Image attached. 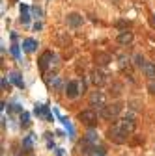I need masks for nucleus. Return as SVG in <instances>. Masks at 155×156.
I'll list each match as a JSON object with an SVG mask.
<instances>
[{"instance_id":"obj_13","label":"nucleus","mask_w":155,"mask_h":156,"mask_svg":"<svg viewBox=\"0 0 155 156\" xmlns=\"http://www.w3.org/2000/svg\"><path fill=\"white\" fill-rule=\"evenodd\" d=\"M23 48L26 52H34L38 48V41L36 39H32V37H28V39H24L23 41Z\"/></svg>"},{"instance_id":"obj_26","label":"nucleus","mask_w":155,"mask_h":156,"mask_svg":"<svg viewBox=\"0 0 155 156\" xmlns=\"http://www.w3.org/2000/svg\"><path fill=\"white\" fill-rule=\"evenodd\" d=\"M2 87L4 89H10V82H8V78H6V76L2 78Z\"/></svg>"},{"instance_id":"obj_18","label":"nucleus","mask_w":155,"mask_h":156,"mask_svg":"<svg viewBox=\"0 0 155 156\" xmlns=\"http://www.w3.org/2000/svg\"><path fill=\"white\" fill-rule=\"evenodd\" d=\"M133 63H135L138 69H144V65H146L148 61L144 60V56H142V54H135V56H133Z\"/></svg>"},{"instance_id":"obj_5","label":"nucleus","mask_w":155,"mask_h":156,"mask_svg":"<svg viewBox=\"0 0 155 156\" xmlns=\"http://www.w3.org/2000/svg\"><path fill=\"white\" fill-rule=\"evenodd\" d=\"M52 61H56V56H54L51 50L43 52V54H41V58H39V69L45 73L47 67H49V65H52Z\"/></svg>"},{"instance_id":"obj_3","label":"nucleus","mask_w":155,"mask_h":156,"mask_svg":"<svg viewBox=\"0 0 155 156\" xmlns=\"http://www.w3.org/2000/svg\"><path fill=\"white\" fill-rule=\"evenodd\" d=\"M88 101H90V106H92V110H95V108L103 110L105 106H107V95H105L103 91H92Z\"/></svg>"},{"instance_id":"obj_21","label":"nucleus","mask_w":155,"mask_h":156,"mask_svg":"<svg viewBox=\"0 0 155 156\" xmlns=\"http://www.w3.org/2000/svg\"><path fill=\"white\" fill-rule=\"evenodd\" d=\"M32 139H34V134H28V136L24 138V141H23L24 149H28V151H30V149H32Z\"/></svg>"},{"instance_id":"obj_4","label":"nucleus","mask_w":155,"mask_h":156,"mask_svg":"<svg viewBox=\"0 0 155 156\" xmlns=\"http://www.w3.org/2000/svg\"><path fill=\"white\" fill-rule=\"evenodd\" d=\"M79 121L80 123H84V125H88V126H95L97 125V113H95V110H84V112H80L79 113Z\"/></svg>"},{"instance_id":"obj_14","label":"nucleus","mask_w":155,"mask_h":156,"mask_svg":"<svg viewBox=\"0 0 155 156\" xmlns=\"http://www.w3.org/2000/svg\"><path fill=\"white\" fill-rule=\"evenodd\" d=\"M142 71H144V74L150 78V80H151V78H155V63H153V61H148Z\"/></svg>"},{"instance_id":"obj_19","label":"nucleus","mask_w":155,"mask_h":156,"mask_svg":"<svg viewBox=\"0 0 155 156\" xmlns=\"http://www.w3.org/2000/svg\"><path fill=\"white\" fill-rule=\"evenodd\" d=\"M28 125H30V115H28V112H23L21 113V126L26 128Z\"/></svg>"},{"instance_id":"obj_8","label":"nucleus","mask_w":155,"mask_h":156,"mask_svg":"<svg viewBox=\"0 0 155 156\" xmlns=\"http://www.w3.org/2000/svg\"><path fill=\"white\" fill-rule=\"evenodd\" d=\"M66 23L71 28H79L84 23V19H82V15H79V13H69V15L66 17Z\"/></svg>"},{"instance_id":"obj_15","label":"nucleus","mask_w":155,"mask_h":156,"mask_svg":"<svg viewBox=\"0 0 155 156\" xmlns=\"http://www.w3.org/2000/svg\"><path fill=\"white\" fill-rule=\"evenodd\" d=\"M10 80L15 84V86L19 87V89H23L24 87V82H23V78H21V74L19 73H15V71H13V73H10Z\"/></svg>"},{"instance_id":"obj_22","label":"nucleus","mask_w":155,"mask_h":156,"mask_svg":"<svg viewBox=\"0 0 155 156\" xmlns=\"http://www.w3.org/2000/svg\"><path fill=\"white\" fill-rule=\"evenodd\" d=\"M148 91H150L151 95H155V78H151V80H148Z\"/></svg>"},{"instance_id":"obj_2","label":"nucleus","mask_w":155,"mask_h":156,"mask_svg":"<svg viewBox=\"0 0 155 156\" xmlns=\"http://www.w3.org/2000/svg\"><path fill=\"white\" fill-rule=\"evenodd\" d=\"M122 110H123V104L120 102V101H116V102H112V104H107V106H105V108L99 112V115L105 119V121H116L118 115L122 113Z\"/></svg>"},{"instance_id":"obj_1","label":"nucleus","mask_w":155,"mask_h":156,"mask_svg":"<svg viewBox=\"0 0 155 156\" xmlns=\"http://www.w3.org/2000/svg\"><path fill=\"white\" fill-rule=\"evenodd\" d=\"M135 130H137L135 119H133V117H122V119H118V121H116L114 126H110V128H108L107 136H108V139L112 141V143L122 145V143H125V141L129 139V136Z\"/></svg>"},{"instance_id":"obj_25","label":"nucleus","mask_w":155,"mask_h":156,"mask_svg":"<svg viewBox=\"0 0 155 156\" xmlns=\"http://www.w3.org/2000/svg\"><path fill=\"white\" fill-rule=\"evenodd\" d=\"M10 110H11V112H19V113H23V108H21L19 104H10Z\"/></svg>"},{"instance_id":"obj_29","label":"nucleus","mask_w":155,"mask_h":156,"mask_svg":"<svg viewBox=\"0 0 155 156\" xmlns=\"http://www.w3.org/2000/svg\"><path fill=\"white\" fill-rule=\"evenodd\" d=\"M34 30H36V32L41 30V23H36V24H34Z\"/></svg>"},{"instance_id":"obj_17","label":"nucleus","mask_w":155,"mask_h":156,"mask_svg":"<svg viewBox=\"0 0 155 156\" xmlns=\"http://www.w3.org/2000/svg\"><path fill=\"white\" fill-rule=\"evenodd\" d=\"M21 23L23 24H28L30 23V15H28V6H21Z\"/></svg>"},{"instance_id":"obj_16","label":"nucleus","mask_w":155,"mask_h":156,"mask_svg":"<svg viewBox=\"0 0 155 156\" xmlns=\"http://www.w3.org/2000/svg\"><path fill=\"white\" fill-rule=\"evenodd\" d=\"M84 141H88L92 147H97V132H95V130H88V134H86V138H84Z\"/></svg>"},{"instance_id":"obj_7","label":"nucleus","mask_w":155,"mask_h":156,"mask_svg":"<svg viewBox=\"0 0 155 156\" xmlns=\"http://www.w3.org/2000/svg\"><path fill=\"white\" fill-rule=\"evenodd\" d=\"M34 113H36L38 117H45L47 121H52V113H51V108H49L47 104H36Z\"/></svg>"},{"instance_id":"obj_9","label":"nucleus","mask_w":155,"mask_h":156,"mask_svg":"<svg viewBox=\"0 0 155 156\" xmlns=\"http://www.w3.org/2000/svg\"><path fill=\"white\" fill-rule=\"evenodd\" d=\"M94 60H95V63H97V65H101V67H107L108 63L112 61V56H110L108 52H97V54L94 56Z\"/></svg>"},{"instance_id":"obj_27","label":"nucleus","mask_w":155,"mask_h":156,"mask_svg":"<svg viewBox=\"0 0 155 156\" xmlns=\"http://www.w3.org/2000/svg\"><path fill=\"white\" fill-rule=\"evenodd\" d=\"M32 13H34L36 17H39V15H41V9H39V8H32Z\"/></svg>"},{"instance_id":"obj_23","label":"nucleus","mask_w":155,"mask_h":156,"mask_svg":"<svg viewBox=\"0 0 155 156\" xmlns=\"http://www.w3.org/2000/svg\"><path fill=\"white\" fill-rule=\"evenodd\" d=\"M11 54H13V56H15V58H17V60H21V52H19V45H15V43H13V45H11Z\"/></svg>"},{"instance_id":"obj_28","label":"nucleus","mask_w":155,"mask_h":156,"mask_svg":"<svg viewBox=\"0 0 155 156\" xmlns=\"http://www.w3.org/2000/svg\"><path fill=\"white\" fill-rule=\"evenodd\" d=\"M56 156H64V149H56Z\"/></svg>"},{"instance_id":"obj_11","label":"nucleus","mask_w":155,"mask_h":156,"mask_svg":"<svg viewBox=\"0 0 155 156\" xmlns=\"http://www.w3.org/2000/svg\"><path fill=\"white\" fill-rule=\"evenodd\" d=\"M133 32H127V30H123V32H120L118 34V43L120 45H129V43H133Z\"/></svg>"},{"instance_id":"obj_10","label":"nucleus","mask_w":155,"mask_h":156,"mask_svg":"<svg viewBox=\"0 0 155 156\" xmlns=\"http://www.w3.org/2000/svg\"><path fill=\"white\" fill-rule=\"evenodd\" d=\"M92 82H94L97 87H101L103 84L107 82V74H105L103 71H94V73H92Z\"/></svg>"},{"instance_id":"obj_12","label":"nucleus","mask_w":155,"mask_h":156,"mask_svg":"<svg viewBox=\"0 0 155 156\" xmlns=\"http://www.w3.org/2000/svg\"><path fill=\"white\" fill-rule=\"evenodd\" d=\"M56 115L60 117V121L64 123V126H66V128H67V132H69V138H75V128H73V125H71V121H69L67 117H64V115H60L58 112H56Z\"/></svg>"},{"instance_id":"obj_24","label":"nucleus","mask_w":155,"mask_h":156,"mask_svg":"<svg viewBox=\"0 0 155 156\" xmlns=\"http://www.w3.org/2000/svg\"><path fill=\"white\" fill-rule=\"evenodd\" d=\"M125 65H129V60L125 58V56H120V67L125 71Z\"/></svg>"},{"instance_id":"obj_6","label":"nucleus","mask_w":155,"mask_h":156,"mask_svg":"<svg viewBox=\"0 0 155 156\" xmlns=\"http://www.w3.org/2000/svg\"><path fill=\"white\" fill-rule=\"evenodd\" d=\"M80 82H77V80H71V82H67V86H66V95L67 98H77L80 93Z\"/></svg>"},{"instance_id":"obj_20","label":"nucleus","mask_w":155,"mask_h":156,"mask_svg":"<svg viewBox=\"0 0 155 156\" xmlns=\"http://www.w3.org/2000/svg\"><path fill=\"white\" fill-rule=\"evenodd\" d=\"M90 156H107V152H105L103 147H94V151L90 152Z\"/></svg>"}]
</instances>
